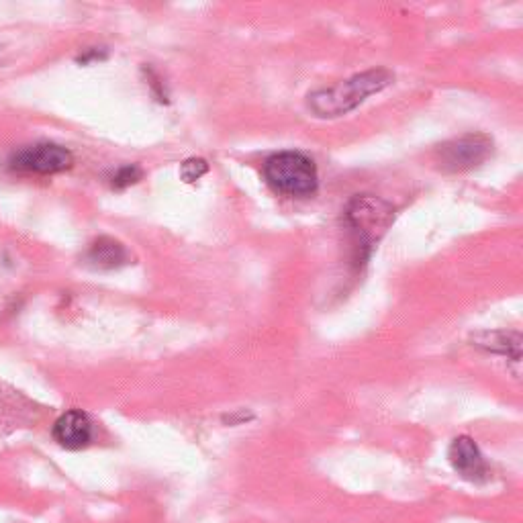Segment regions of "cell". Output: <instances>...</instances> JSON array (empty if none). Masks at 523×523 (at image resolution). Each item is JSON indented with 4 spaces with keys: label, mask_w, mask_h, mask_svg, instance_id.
Returning <instances> with one entry per match:
<instances>
[{
    "label": "cell",
    "mask_w": 523,
    "mask_h": 523,
    "mask_svg": "<svg viewBox=\"0 0 523 523\" xmlns=\"http://www.w3.org/2000/svg\"><path fill=\"white\" fill-rule=\"evenodd\" d=\"M393 80L395 76L385 68L368 70L364 74H356L348 80L311 92L307 97V107L315 117L336 119L360 107L372 94H378L380 90L391 86Z\"/></svg>",
    "instance_id": "obj_1"
},
{
    "label": "cell",
    "mask_w": 523,
    "mask_h": 523,
    "mask_svg": "<svg viewBox=\"0 0 523 523\" xmlns=\"http://www.w3.org/2000/svg\"><path fill=\"white\" fill-rule=\"evenodd\" d=\"M264 178L276 193L309 197L319 186L317 166L301 152H278L264 162Z\"/></svg>",
    "instance_id": "obj_2"
},
{
    "label": "cell",
    "mask_w": 523,
    "mask_h": 523,
    "mask_svg": "<svg viewBox=\"0 0 523 523\" xmlns=\"http://www.w3.org/2000/svg\"><path fill=\"white\" fill-rule=\"evenodd\" d=\"M346 221L356 237L358 260H364L372 246L387 233V229L395 221V209L383 199L362 195L350 203Z\"/></svg>",
    "instance_id": "obj_3"
},
{
    "label": "cell",
    "mask_w": 523,
    "mask_h": 523,
    "mask_svg": "<svg viewBox=\"0 0 523 523\" xmlns=\"http://www.w3.org/2000/svg\"><path fill=\"white\" fill-rule=\"evenodd\" d=\"M493 154V141L483 133H468L438 148V164L448 172H464L481 166Z\"/></svg>",
    "instance_id": "obj_4"
},
{
    "label": "cell",
    "mask_w": 523,
    "mask_h": 523,
    "mask_svg": "<svg viewBox=\"0 0 523 523\" xmlns=\"http://www.w3.org/2000/svg\"><path fill=\"white\" fill-rule=\"evenodd\" d=\"M72 164H74L72 154L56 144L29 146L19 150L11 158V166L15 170L35 172V174H58L72 168Z\"/></svg>",
    "instance_id": "obj_5"
},
{
    "label": "cell",
    "mask_w": 523,
    "mask_h": 523,
    "mask_svg": "<svg viewBox=\"0 0 523 523\" xmlns=\"http://www.w3.org/2000/svg\"><path fill=\"white\" fill-rule=\"evenodd\" d=\"M448 458H450L452 468L466 481L479 483L489 477V468H487V462H485L479 446L466 436H460L452 442V446L448 450Z\"/></svg>",
    "instance_id": "obj_6"
},
{
    "label": "cell",
    "mask_w": 523,
    "mask_h": 523,
    "mask_svg": "<svg viewBox=\"0 0 523 523\" xmlns=\"http://www.w3.org/2000/svg\"><path fill=\"white\" fill-rule=\"evenodd\" d=\"M54 438L68 450L86 448L92 440V421L82 411L64 413L54 425Z\"/></svg>",
    "instance_id": "obj_7"
},
{
    "label": "cell",
    "mask_w": 523,
    "mask_h": 523,
    "mask_svg": "<svg viewBox=\"0 0 523 523\" xmlns=\"http://www.w3.org/2000/svg\"><path fill=\"white\" fill-rule=\"evenodd\" d=\"M84 260L94 270H113L125 266L129 262V254L125 246L113 240V237H99V240L88 248Z\"/></svg>",
    "instance_id": "obj_8"
},
{
    "label": "cell",
    "mask_w": 523,
    "mask_h": 523,
    "mask_svg": "<svg viewBox=\"0 0 523 523\" xmlns=\"http://www.w3.org/2000/svg\"><path fill=\"white\" fill-rule=\"evenodd\" d=\"M479 348H485L495 354L511 356L515 362L519 360V348H521V338L519 334H507V331H485V334L474 338Z\"/></svg>",
    "instance_id": "obj_9"
},
{
    "label": "cell",
    "mask_w": 523,
    "mask_h": 523,
    "mask_svg": "<svg viewBox=\"0 0 523 523\" xmlns=\"http://www.w3.org/2000/svg\"><path fill=\"white\" fill-rule=\"evenodd\" d=\"M209 164L201 158H190L180 166V176L184 178V182H195L199 180L203 174H207Z\"/></svg>",
    "instance_id": "obj_10"
},
{
    "label": "cell",
    "mask_w": 523,
    "mask_h": 523,
    "mask_svg": "<svg viewBox=\"0 0 523 523\" xmlns=\"http://www.w3.org/2000/svg\"><path fill=\"white\" fill-rule=\"evenodd\" d=\"M141 174L144 172H141L139 166H123L113 174L111 184H113V188H127L131 184H135L141 178Z\"/></svg>",
    "instance_id": "obj_11"
}]
</instances>
